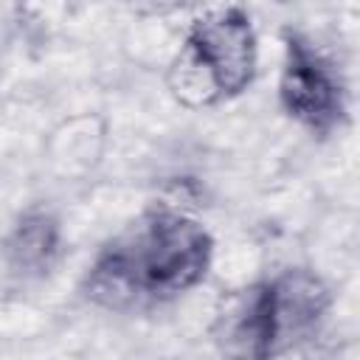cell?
Returning a JSON list of instances; mask_svg holds the SVG:
<instances>
[{"mask_svg":"<svg viewBox=\"0 0 360 360\" xmlns=\"http://www.w3.org/2000/svg\"><path fill=\"white\" fill-rule=\"evenodd\" d=\"M208 228L174 208H149L110 236L84 273V295L107 309H146L194 290L211 267Z\"/></svg>","mask_w":360,"mask_h":360,"instance_id":"1","label":"cell"},{"mask_svg":"<svg viewBox=\"0 0 360 360\" xmlns=\"http://www.w3.org/2000/svg\"><path fill=\"white\" fill-rule=\"evenodd\" d=\"M259 68V39L250 14L217 6L197 14L169 68V90L186 107H208L242 96Z\"/></svg>","mask_w":360,"mask_h":360,"instance_id":"2","label":"cell"},{"mask_svg":"<svg viewBox=\"0 0 360 360\" xmlns=\"http://www.w3.org/2000/svg\"><path fill=\"white\" fill-rule=\"evenodd\" d=\"M281 45V110L312 138L335 135L349 118V87L340 65L309 34L298 28H284Z\"/></svg>","mask_w":360,"mask_h":360,"instance_id":"3","label":"cell"},{"mask_svg":"<svg viewBox=\"0 0 360 360\" xmlns=\"http://www.w3.org/2000/svg\"><path fill=\"white\" fill-rule=\"evenodd\" d=\"M211 340L222 360H273L290 346L273 281L231 290L214 312Z\"/></svg>","mask_w":360,"mask_h":360,"instance_id":"4","label":"cell"},{"mask_svg":"<svg viewBox=\"0 0 360 360\" xmlns=\"http://www.w3.org/2000/svg\"><path fill=\"white\" fill-rule=\"evenodd\" d=\"M59 245H62V228L56 214L42 205H34L17 217V222L11 225L3 242L6 264L22 278L45 276L59 256Z\"/></svg>","mask_w":360,"mask_h":360,"instance_id":"5","label":"cell"}]
</instances>
